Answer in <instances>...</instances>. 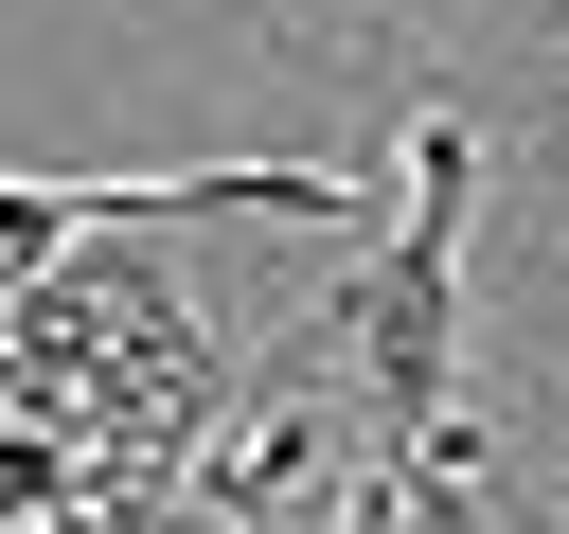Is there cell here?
I'll use <instances>...</instances> for the list:
<instances>
[{
	"label": "cell",
	"instance_id": "cell-1",
	"mask_svg": "<svg viewBox=\"0 0 569 534\" xmlns=\"http://www.w3.org/2000/svg\"><path fill=\"white\" fill-rule=\"evenodd\" d=\"M462 214H480V142L409 125V160L356 214L338 303L267 356V392H231L196 516H231V534H284V516L427 534L462 498Z\"/></svg>",
	"mask_w": 569,
	"mask_h": 534
},
{
	"label": "cell",
	"instance_id": "cell-2",
	"mask_svg": "<svg viewBox=\"0 0 569 534\" xmlns=\"http://www.w3.org/2000/svg\"><path fill=\"white\" fill-rule=\"evenodd\" d=\"M231 356H213V320H196V285L142 249V231H89V249H53L36 285H0V427H36V445H71L107 498H142L160 534L196 516V481H213V445H231Z\"/></svg>",
	"mask_w": 569,
	"mask_h": 534
},
{
	"label": "cell",
	"instance_id": "cell-3",
	"mask_svg": "<svg viewBox=\"0 0 569 534\" xmlns=\"http://www.w3.org/2000/svg\"><path fill=\"white\" fill-rule=\"evenodd\" d=\"M178 214H284V231H356L373 178L338 160H160V178H18L0 160V285H36L89 231H178Z\"/></svg>",
	"mask_w": 569,
	"mask_h": 534
},
{
	"label": "cell",
	"instance_id": "cell-4",
	"mask_svg": "<svg viewBox=\"0 0 569 534\" xmlns=\"http://www.w3.org/2000/svg\"><path fill=\"white\" fill-rule=\"evenodd\" d=\"M427 534H498V516H480V498H445V516H427Z\"/></svg>",
	"mask_w": 569,
	"mask_h": 534
}]
</instances>
